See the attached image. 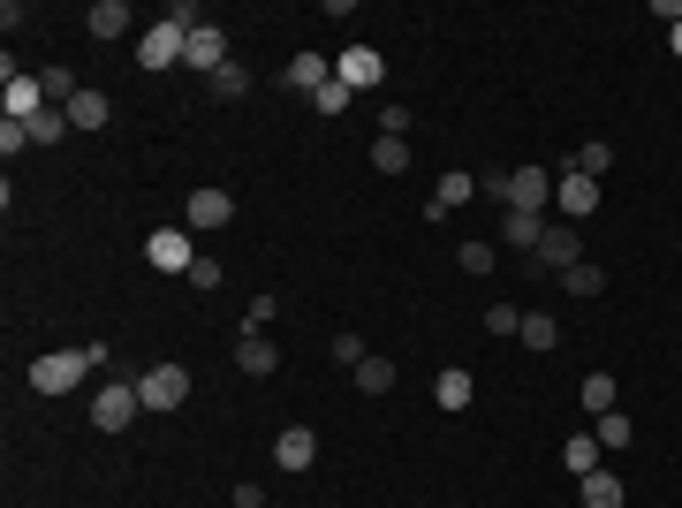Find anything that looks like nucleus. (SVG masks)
I'll use <instances>...</instances> for the list:
<instances>
[{"instance_id": "7c9ffc66", "label": "nucleus", "mask_w": 682, "mask_h": 508, "mask_svg": "<svg viewBox=\"0 0 682 508\" xmlns=\"http://www.w3.org/2000/svg\"><path fill=\"white\" fill-rule=\"evenodd\" d=\"M212 92H220V99H243V92H251V69H243V61H228V69L212 76Z\"/></svg>"}, {"instance_id": "dca6fc26", "label": "nucleus", "mask_w": 682, "mask_h": 508, "mask_svg": "<svg viewBox=\"0 0 682 508\" xmlns=\"http://www.w3.org/2000/svg\"><path fill=\"white\" fill-rule=\"evenodd\" d=\"M433 402H440V410H471V402H478V379H471L463 364H448V372L433 379Z\"/></svg>"}, {"instance_id": "5701e85b", "label": "nucleus", "mask_w": 682, "mask_h": 508, "mask_svg": "<svg viewBox=\"0 0 682 508\" xmlns=\"http://www.w3.org/2000/svg\"><path fill=\"white\" fill-rule=\"evenodd\" d=\"M561 471H569V479H592V471H599V440H592V433H576V440L561 448Z\"/></svg>"}, {"instance_id": "bb28decb", "label": "nucleus", "mask_w": 682, "mask_h": 508, "mask_svg": "<svg viewBox=\"0 0 682 508\" xmlns=\"http://www.w3.org/2000/svg\"><path fill=\"white\" fill-rule=\"evenodd\" d=\"M592 440H599V448H630V418H622V410L592 418Z\"/></svg>"}, {"instance_id": "f03ea898", "label": "nucleus", "mask_w": 682, "mask_h": 508, "mask_svg": "<svg viewBox=\"0 0 682 508\" xmlns=\"http://www.w3.org/2000/svg\"><path fill=\"white\" fill-rule=\"evenodd\" d=\"M84 379H92V356H84V349H46V356L31 364V387H38V395H76Z\"/></svg>"}, {"instance_id": "ddd939ff", "label": "nucleus", "mask_w": 682, "mask_h": 508, "mask_svg": "<svg viewBox=\"0 0 682 508\" xmlns=\"http://www.w3.org/2000/svg\"><path fill=\"white\" fill-rule=\"evenodd\" d=\"M553 197H561V220H569V228H576L584 213H599V182H592V174H576V168L553 182Z\"/></svg>"}, {"instance_id": "20e7f679", "label": "nucleus", "mask_w": 682, "mask_h": 508, "mask_svg": "<svg viewBox=\"0 0 682 508\" xmlns=\"http://www.w3.org/2000/svg\"><path fill=\"white\" fill-rule=\"evenodd\" d=\"M137 410H145L137 379H114V387H99V395H92V425H99V433H130V425H137Z\"/></svg>"}, {"instance_id": "39448f33", "label": "nucleus", "mask_w": 682, "mask_h": 508, "mask_svg": "<svg viewBox=\"0 0 682 508\" xmlns=\"http://www.w3.org/2000/svg\"><path fill=\"white\" fill-rule=\"evenodd\" d=\"M145 266H153V274H182V281H190V266H197L190 228H153V235H145Z\"/></svg>"}, {"instance_id": "f8f14e48", "label": "nucleus", "mask_w": 682, "mask_h": 508, "mask_svg": "<svg viewBox=\"0 0 682 508\" xmlns=\"http://www.w3.org/2000/svg\"><path fill=\"white\" fill-rule=\"evenodd\" d=\"M471 197H478V174H440V190H433V197H425V220H433V228H440V220H448V213H455V205H471Z\"/></svg>"}, {"instance_id": "a878e982", "label": "nucleus", "mask_w": 682, "mask_h": 508, "mask_svg": "<svg viewBox=\"0 0 682 508\" xmlns=\"http://www.w3.org/2000/svg\"><path fill=\"white\" fill-rule=\"evenodd\" d=\"M69 137V107H46L38 122H31V145H61Z\"/></svg>"}, {"instance_id": "58836bf2", "label": "nucleus", "mask_w": 682, "mask_h": 508, "mask_svg": "<svg viewBox=\"0 0 682 508\" xmlns=\"http://www.w3.org/2000/svg\"><path fill=\"white\" fill-rule=\"evenodd\" d=\"M266 508H281V501H266Z\"/></svg>"}, {"instance_id": "f704fd0d", "label": "nucleus", "mask_w": 682, "mask_h": 508, "mask_svg": "<svg viewBox=\"0 0 682 508\" xmlns=\"http://www.w3.org/2000/svg\"><path fill=\"white\" fill-rule=\"evenodd\" d=\"M486 335H523V312H515V304H494V312H486Z\"/></svg>"}, {"instance_id": "4468645a", "label": "nucleus", "mask_w": 682, "mask_h": 508, "mask_svg": "<svg viewBox=\"0 0 682 508\" xmlns=\"http://www.w3.org/2000/svg\"><path fill=\"white\" fill-rule=\"evenodd\" d=\"M281 84L312 99V92H327V84H334V61H327V53H296V61L281 69Z\"/></svg>"}, {"instance_id": "0eeeda50", "label": "nucleus", "mask_w": 682, "mask_h": 508, "mask_svg": "<svg viewBox=\"0 0 682 508\" xmlns=\"http://www.w3.org/2000/svg\"><path fill=\"white\" fill-rule=\"evenodd\" d=\"M538 274H569V266H584V235L569 228V220H546V235H538Z\"/></svg>"}, {"instance_id": "1a4fd4ad", "label": "nucleus", "mask_w": 682, "mask_h": 508, "mask_svg": "<svg viewBox=\"0 0 682 508\" xmlns=\"http://www.w3.org/2000/svg\"><path fill=\"white\" fill-rule=\"evenodd\" d=\"M182 220H190V235H197V228H228V220H235V197H228L220 182H197L190 205H182Z\"/></svg>"}, {"instance_id": "423d86ee", "label": "nucleus", "mask_w": 682, "mask_h": 508, "mask_svg": "<svg viewBox=\"0 0 682 508\" xmlns=\"http://www.w3.org/2000/svg\"><path fill=\"white\" fill-rule=\"evenodd\" d=\"M190 387H197V379H190L182 364H153V372H137L145 410H182V402H190Z\"/></svg>"}, {"instance_id": "412c9836", "label": "nucleus", "mask_w": 682, "mask_h": 508, "mask_svg": "<svg viewBox=\"0 0 682 508\" xmlns=\"http://www.w3.org/2000/svg\"><path fill=\"white\" fill-rule=\"evenodd\" d=\"M523 349H561V319H553V312H523Z\"/></svg>"}, {"instance_id": "2eb2a0df", "label": "nucleus", "mask_w": 682, "mask_h": 508, "mask_svg": "<svg viewBox=\"0 0 682 508\" xmlns=\"http://www.w3.org/2000/svg\"><path fill=\"white\" fill-rule=\"evenodd\" d=\"M114 122V99L99 92V84H84L76 99H69V130H107Z\"/></svg>"}, {"instance_id": "473e14b6", "label": "nucleus", "mask_w": 682, "mask_h": 508, "mask_svg": "<svg viewBox=\"0 0 682 508\" xmlns=\"http://www.w3.org/2000/svg\"><path fill=\"white\" fill-rule=\"evenodd\" d=\"M379 137H410V107H402V99L379 107Z\"/></svg>"}, {"instance_id": "aec40b11", "label": "nucleus", "mask_w": 682, "mask_h": 508, "mask_svg": "<svg viewBox=\"0 0 682 508\" xmlns=\"http://www.w3.org/2000/svg\"><path fill=\"white\" fill-rule=\"evenodd\" d=\"M501 235H509V251H538V235H546V213H509V220H501Z\"/></svg>"}, {"instance_id": "9d476101", "label": "nucleus", "mask_w": 682, "mask_h": 508, "mask_svg": "<svg viewBox=\"0 0 682 508\" xmlns=\"http://www.w3.org/2000/svg\"><path fill=\"white\" fill-rule=\"evenodd\" d=\"M334 76L349 92H379L387 84V61H379V46H349V53H334Z\"/></svg>"}, {"instance_id": "7ed1b4c3", "label": "nucleus", "mask_w": 682, "mask_h": 508, "mask_svg": "<svg viewBox=\"0 0 682 508\" xmlns=\"http://www.w3.org/2000/svg\"><path fill=\"white\" fill-rule=\"evenodd\" d=\"M228 61H235V46H228V31H220V23H197V31H190V46H182V69L212 84V76H220Z\"/></svg>"}, {"instance_id": "b1692460", "label": "nucleus", "mask_w": 682, "mask_h": 508, "mask_svg": "<svg viewBox=\"0 0 682 508\" xmlns=\"http://www.w3.org/2000/svg\"><path fill=\"white\" fill-rule=\"evenodd\" d=\"M349 379H356L364 395H387V387H394V356H364V364H356Z\"/></svg>"}, {"instance_id": "72a5a7b5", "label": "nucleus", "mask_w": 682, "mask_h": 508, "mask_svg": "<svg viewBox=\"0 0 682 508\" xmlns=\"http://www.w3.org/2000/svg\"><path fill=\"white\" fill-rule=\"evenodd\" d=\"M273 312H281V297H273V289H258V297H251V312H243V327H251V335H258V327H266V319H273Z\"/></svg>"}, {"instance_id": "4be33fe9", "label": "nucleus", "mask_w": 682, "mask_h": 508, "mask_svg": "<svg viewBox=\"0 0 682 508\" xmlns=\"http://www.w3.org/2000/svg\"><path fill=\"white\" fill-rule=\"evenodd\" d=\"M576 402H584L592 418H607V410H614V372H584V387H576Z\"/></svg>"}, {"instance_id": "9b49d317", "label": "nucleus", "mask_w": 682, "mask_h": 508, "mask_svg": "<svg viewBox=\"0 0 682 508\" xmlns=\"http://www.w3.org/2000/svg\"><path fill=\"white\" fill-rule=\"evenodd\" d=\"M273 463H281V471H312V463H319V433H312V425H281Z\"/></svg>"}, {"instance_id": "393cba45", "label": "nucleus", "mask_w": 682, "mask_h": 508, "mask_svg": "<svg viewBox=\"0 0 682 508\" xmlns=\"http://www.w3.org/2000/svg\"><path fill=\"white\" fill-rule=\"evenodd\" d=\"M372 168L402 174V168H410V145H402V137H372Z\"/></svg>"}, {"instance_id": "4c0bfd02", "label": "nucleus", "mask_w": 682, "mask_h": 508, "mask_svg": "<svg viewBox=\"0 0 682 508\" xmlns=\"http://www.w3.org/2000/svg\"><path fill=\"white\" fill-rule=\"evenodd\" d=\"M668 46H675V61H682V15H675V23H668Z\"/></svg>"}, {"instance_id": "cd10ccee", "label": "nucleus", "mask_w": 682, "mask_h": 508, "mask_svg": "<svg viewBox=\"0 0 682 508\" xmlns=\"http://www.w3.org/2000/svg\"><path fill=\"white\" fill-rule=\"evenodd\" d=\"M349 99H356V92H349V84H327V92H312V107H319V114H327V122H341V114H349Z\"/></svg>"}, {"instance_id": "f3484780", "label": "nucleus", "mask_w": 682, "mask_h": 508, "mask_svg": "<svg viewBox=\"0 0 682 508\" xmlns=\"http://www.w3.org/2000/svg\"><path fill=\"white\" fill-rule=\"evenodd\" d=\"M235 364H243L251 379H273V372H281V349H273L266 335H243L235 341Z\"/></svg>"}, {"instance_id": "e433bc0d", "label": "nucleus", "mask_w": 682, "mask_h": 508, "mask_svg": "<svg viewBox=\"0 0 682 508\" xmlns=\"http://www.w3.org/2000/svg\"><path fill=\"white\" fill-rule=\"evenodd\" d=\"M23 145H31V122H0V153H8V160H15V153H23Z\"/></svg>"}, {"instance_id": "f257e3e1", "label": "nucleus", "mask_w": 682, "mask_h": 508, "mask_svg": "<svg viewBox=\"0 0 682 508\" xmlns=\"http://www.w3.org/2000/svg\"><path fill=\"white\" fill-rule=\"evenodd\" d=\"M478 190L509 197V213H546V205H553V168H509V174H486Z\"/></svg>"}, {"instance_id": "2f4dec72", "label": "nucleus", "mask_w": 682, "mask_h": 508, "mask_svg": "<svg viewBox=\"0 0 682 508\" xmlns=\"http://www.w3.org/2000/svg\"><path fill=\"white\" fill-rule=\"evenodd\" d=\"M364 356H372V349H364V335H349V327H341V335H334V364H341V372H356Z\"/></svg>"}, {"instance_id": "6e6552de", "label": "nucleus", "mask_w": 682, "mask_h": 508, "mask_svg": "<svg viewBox=\"0 0 682 508\" xmlns=\"http://www.w3.org/2000/svg\"><path fill=\"white\" fill-rule=\"evenodd\" d=\"M0 107H8V122H38L53 99H46L38 76H15V61H8V76H0Z\"/></svg>"}, {"instance_id": "c85d7f7f", "label": "nucleus", "mask_w": 682, "mask_h": 508, "mask_svg": "<svg viewBox=\"0 0 682 508\" xmlns=\"http://www.w3.org/2000/svg\"><path fill=\"white\" fill-rule=\"evenodd\" d=\"M455 266H463V274H494V243H486V235H471V243L455 251Z\"/></svg>"}, {"instance_id": "c9c22d12", "label": "nucleus", "mask_w": 682, "mask_h": 508, "mask_svg": "<svg viewBox=\"0 0 682 508\" xmlns=\"http://www.w3.org/2000/svg\"><path fill=\"white\" fill-rule=\"evenodd\" d=\"M220 274H228V266H220V258H197V266H190V289H197V297H205V289H220Z\"/></svg>"}, {"instance_id": "a211bd4d", "label": "nucleus", "mask_w": 682, "mask_h": 508, "mask_svg": "<svg viewBox=\"0 0 682 508\" xmlns=\"http://www.w3.org/2000/svg\"><path fill=\"white\" fill-rule=\"evenodd\" d=\"M576 494H584V508H622V471H592V479H576Z\"/></svg>"}, {"instance_id": "c756f323", "label": "nucleus", "mask_w": 682, "mask_h": 508, "mask_svg": "<svg viewBox=\"0 0 682 508\" xmlns=\"http://www.w3.org/2000/svg\"><path fill=\"white\" fill-rule=\"evenodd\" d=\"M561 289H569V297H599V289H607V274H599V266H569V274H561Z\"/></svg>"}, {"instance_id": "6ab92c4d", "label": "nucleus", "mask_w": 682, "mask_h": 508, "mask_svg": "<svg viewBox=\"0 0 682 508\" xmlns=\"http://www.w3.org/2000/svg\"><path fill=\"white\" fill-rule=\"evenodd\" d=\"M84 31H92V38H122V31H130V0H92Z\"/></svg>"}]
</instances>
